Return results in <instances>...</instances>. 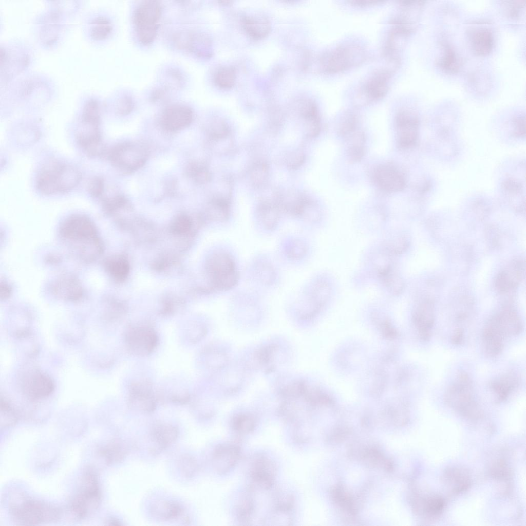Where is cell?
<instances>
[{"label": "cell", "instance_id": "30bf717a", "mask_svg": "<svg viewBox=\"0 0 526 526\" xmlns=\"http://www.w3.org/2000/svg\"><path fill=\"white\" fill-rule=\"evenodd\" d=\"M107 155L115 167L124 173H130L145 164L148 157V152L141 144L125 142L114 147Z\"/></svg>", "mask_w": 526, "mask_h": 526}, {"label": "cell", "instance_id": "603a6c76", "mask_svg": "<svg viewBox=\"0 0 526 526\" xmlns=\"http://www.w3.org/2000/svg\"><path fill=\"white\" fill-rule=\"evenodd\" d=\"M178 430L170 424H158L155 425L150 433V439L154 446L151 451L158 454L170 446L177 439Z\"/></svg>", "mask_w": 526, "mask_h": 526}, {"label": "cell", "instance_id": "b9f144b4", "mask_svg": "<svg viewBox=\"0 0 526 526\" xmlns=\"http://www.w3.org/2000/svg\"><path fill=\"white\" fill-rule=\"evenodd\" d=\"M444 504V502L442 498L436 496L430 497L425 501V511L429 515H436L442 511Z\"/></svg>", "mask_w": 526, "mask_h": 526}, {"label": "cell", "instance_id": "e0dca14e", "mask_svg": "<svg viewBox=\"0 0 526 526\" xmlns=\"http://www.w3.org/2000/svg\"><path fill=\"white\" fill-rule=\"evenodd\" d=\"M128 405L132 408L144 413H151L155 410L156 399L149 381H136L130 385Z\"/></svg>", "mask_w": 526, "mask_h": 526}, {"label": "cell", "instance_id": "c3c4849f", "mask_svg": "<svg viewBox=\"0 0 526 526\" xmlns=\"http://www.w3.org/2000/svg\"><path fill=\"white\" fill-rule=\"evenodd\" d=\"M524 117L518 116L516 118L515 120V125L516 127L515 129L516 134L517 135H522V134H524Z\"/></svg>", "mask_w": 526, "mask_h": 526}, {"label": "cell", "instance_id": "e575fe53", "mask_svg": "<svg viewBox=\"0 0 526 526\" xmlns=\"http://www.w3.org/2000/svg\"><path fill=\"white\" fill-rule=\"evenodd\" d=\"M250 179L253 185L261 187L265 185L269 177V168L265 162H259L254 164L249 173Z\"/></svg>", "mask_w": 526, "mask_h": 526}, {"label": "cell", "instance_id": "52a82bcc", "mask_svg": "<svg viewBox=\"0 0 526 526\" xmlns=\"http://www.w3.org/2000/svg\"><path fill=\"white\" fill-rule=\"evenodd\" d=\"M114 28L110 16L100 9L90 10L82 19L83 36L87 42L95 47L101 46L110 39Z\"/></svg>", "mask_w": 526, "mask_h": 526}, {"label": "cell", "instance_id": "7bdbcfd3", "mask_svg": "<svg viewBox=\"0 0 526 526\" xmlns=\"http://www.w3.org/2000/svg\"><path fill=\"white\" fill-rule=\"evenodd\" d=\"M524 6V1L506 2L504 5L505 13L508 17L513 19L518 18L520 16Z\"/></svg>", "mask_w": 526, "mask_h": 526}, {"label": "cell", "instance_id": "f6af8a7d", "mask_svg": "<svg viewBox=\"0 0 526 526\" xmlns=\"http://www.w3.org/2000/svg\"><path fill=\"white\" fill-rule=\"evenodd\" d=\"M90 194L95 198L102 197L104 191V183L103 180L99 177H95L91 180L88 186Z\"/></svg>", "mask_w": 526, "mask_h": 526}, {"label": "cell", "instance_id": "ba28073f", "mask_svg": "<svg viewBox=\"0 0 526 526\" xmlns=\"http://www.w3.org/2000/svg\"><path fill=\"white\" fill-rule=\"evenodd\" d=\"M161 14L160 5L155 1H144L136 9L134 21L138 40L142 44L148 45L155 40Z\"/></svg>", "mask_w": 526, "mask_h": 526}, {"label": "cell", "instance_id": "7c38bea8", "mask_svg": "<svg viewBox=\"0 0 526 526\" xmlns=\"http://www.w3.org/2000/svg\"><path fill=\"white\" fill-rule=\"evenodd\" d=\"M62 231L64 237L71 242L83 245L96 242V232L93 223L87 217L76 215L68 218L64 223Z\"/></svg>", "mask_w": 526, "mask_h": 526}, {"label": "cell", "instance_id": "44dd1931", "mask_svg": "<svg viewBox=\"0 0 526 526\" xmlns=\"http://www.w3.org/2000/svg\"><path fill=\"white\" fill-rule=\"evenodd\" d=\"M240 454L239 448L236 444L227 443L218 445L212 454L214 468L218 473L226 474L236 464Z\"/></svg>", "mask_w": 526, "mask_h": 526}, {"label": "cell", "instance_id": "7402d4cb", "mask_svg": "<svg viewBox=\"0 0 526 526\" xmlns=\"http://www.w3.org/2000/svg\"><path fill=\"white\" fill-rule=\"evenodd\" d=\"M282 213L276 201L264 200L256 210L257 222L260 229L265 232L275 230L278 226Z\"/></svg>", "mask_w": 526, "mask_h": 526}, {"label": "cell", "instance_id": "f1b7e54d", "mask_svg": "<svg viewBox=\"0 0 526 526\" xmlns=\"http://www.w3.org/2000/svg\"><path fill=\"white\" fill-rule=\"evenodd\" d=\"M390 73L387 71H381L377 73L367 83L365 91L371 99H379L385 95L388 89V82Z\"/></svg>", "mask_w": 526, "mask_h": 526}, {"label": "cell", "instance_id": "d6986e66", "mask_svg": "<svg viewBox=\"0 0 526 526\" xmlns=\"http://www.w3.org/2000/svg\"><path fill=\"white\" fill-rule=\"evenodd\" d=\"M373 179L381 190L390 193L402 191L405 181L401 173L394 167L383 164L377 166L373 173Z\"/></svg>", "mask_w": 526, "mask_h": 526}, {"label": "cell", "instance_id": "4dcf8cb0", "mask_svg": "<svg viewBox=\"0 0 526 526\" xmlns=\"http://www.w3.org/2000/svg\"><path fill=\"white\" fill-rule=\"evenodd\" d=\"M301 114L306 124V134L310 137H316L319 134L321 125L317 107L312 102H308L303 105Z\"/></svg>", "mask_w": 526, "mask_h": 526}, {"label": "cell", "instance_id": "9a60e30c", "mask_svg": "<svg viewBox=\"0 0 526 526\" xmlns=\"http://www.w3.org/2000/svg\"><path fill=\"white\" fill-rule=\"evenodd\" d=\"M397 143L401 148H408L415 145L418 135L419 121L412 112L400 111L396 117Z\"/></svg>", "mask_w": 526, "mask_h": 526}, {"label": "cell", "instance_id": "ac0fdd59", "mask_svg": "<svg viewBox=\"0 0 526 526\" xmlns=\"http://www.w3.org/2000/svg\"><path fill=\"white\" fill-rule=\"evenodd\" d=\"M249 271L251 280L262 287H272L278 280V271L273 262L266 256L260 255L254 258Z\"/></svg>", "mask_w": 526, "mask_h": 526}, {"label": "cell", "instance_id": "60d3db41", "mask_svg": "<svg viewBox=\"0 0 526 526\" xmlns=\"http://www.w3.org/2000/svg\"><path fill=\"white\" fill-rule=\"evenodd\" d=\"M179 466L186 477H192L197 472L198 466L196 460L188 455L182 456L179 461Z\"/></svg>", "mask_w": 526, "mask_h": 526}, {"label": "cell", "instance_id": "1f68e13d", "mask_svg": "<svg viewBox=\"0 0 526 526\" xmlns=\"http://www.w3.org/2000/svg\"><path fill=\"white\" fill-rule=\"evenodd\" d=\"M126 453L124 444L116 440L110 441L99 450L100 455L108 464L120 462L124 459Z\"/></svg>", "mask_w": 526, "mask_h": 526}, {"label": "cell", "instance_id": "277c9868", "mask_svg": "<svg viewBox=\"0 0 526 526\" xmlns=\"http://www.w3.org/2000/svg\"><path fill=\"white\" fill-rule=\"evenodd\" d=\"M81 179L80 172L74 166L52 161L41 168L37 176L36 186L44 195L64 193L77 186Z\"/></svg>", "mask_w": 526, "mask_h": 526}, {"label": "cell", "instance_id": "5bb4252c", "mask_svg": "<svg viewBox=\"0 0 526 526\" xmlns=\"http://www.w3.org/2000/svg\"><path fill=\"white\" fill-rule=\"evenodd\" d=\"M275 470V464L267 456H255L250 471L251 488L264 491L271 490L274 484Z\"/></svg>", "mask_w": 526, "mask_h": 526}, {"label": "cell", "instance_id": "d590c367", "mask_svg": "<svg viewBox=\"0 0 526 526\" xmlns=\"http://www.w3.org/2000/svg\"><path fill=\"white\" fill-rule=\"evenodd\" d=\"M187 174L198 183L203 184L210 181L211 173L208 167L203 163L193 162L187 168Z\"/></svg>", "mask_w": 526, "mask_h": 526}, {"label": "cell", "instance_id": "83f0119b", "mask_svg": "<svg viewBox=\"0 0 526 526\" xmlns=\"http://www.w3.org/2000/svg\"><path fill=\"white\" fill-rule=\"evenodd\" d=\"M242 25L246 32L255 39L265 37L271 30L270 21L264 16H246L242 18Z\"/></svg>", "mask_w": 526, "mask_h": 526}, {"label": "cell", "instance_id": "d4e9b609", "mask_svg": "<svg viewBox=\"0 0 526 526\" xmlns=\"http://www.w3.org/2000/svg\"><path fill=\"white\" fill-rule=\"evenodd\" d=\"M469 41L473 52L478 55L489 54L493 49L494 36L489 29L479 27L469 33Z\"/></svg>", "mask_w": 526, "mask_h": 526}, {"label": "cell", "instance_id": "681fc988", "mask_svg": "<svg viewBox=\"0 0 526 526\" xmlns=\"http://www.w3.org/2000/svg\"><path fill=\"white\" fill-rule=\"evenodd\" d=\"M190 400V396L187 394H184L181 396H174L172 397V401L177 404H185L187 403Z\"/></svg>", "mask_w": 526, "mask_h": 526}, {"label": "cell", "instance_id": "5b68a950", "mask_svg": "<svg viewBox=\"0 0 526 526\" xmlns=\"http://www.w3.org/2000/svg\"><path fill=\"white\" fill-rule=\"evenodd\" d=\"M10 513L15 522L23 525H36L53 522L60 517V510L45 502L27 499L12 505Z\"/></svg>", "mask_w": 526, "mask_h": 526}, {"label": "cell", "instance_id": "d6a6232c", "mask_svg": "<svg viewBox=\"0 0 526 526\" xmlns=\"http://www.w3.org/2000/svg\"><path fill=\"white\" fill-rule=\"evenodd\" d=\"M209 210L214 218L221 221H226L231 215L230 200L226 197L214 198L209 203Z\"/></svg>", "mask_w": 526, "mask_h": 526}, {"label": "cell", "instance_id": "8fae6325", "mask_svg": "<svg viewBox=\"0 0 526 526\" xmlns=\"http://www.w3.org/2000/svg\"><path fill=\"white\" fill-rule=\"evenodd\" d=\"M125 340L129 352L138 356L150 354L156 348L158 337L154 329L148 326L130 327L125 332Z\"/></svg>", "mask_w": 526, "mask_h": 526}, {"label": "cell", "instance_id": "4316f807", "mask_svg": "<svg viewBox=\"0 0 526 526\" xmlns=\"http://www.w3.org/2000/svg\"><path fill=\"white\" fill-rule=\"evenodd\" d=\"M151 514L161 520L174 519L182 513L181 506L177 502L167 500H160L154 502L150 506Z\"/></svg>", "mask_w": 526, "mask_h": 526}, {"label": "cell", "instance_id": "7dc6e473", "mask_svg": "<svg viewBox=\"0 0 526 526\" xmlns=\"http://www.w3.org/2000/svg\"><path fill=\"white\" fill-rule=\"evenodd\" d=\"M286 159V163L289 168L296 169L304 163L305 155L302 152L297 151L289 154Z\"/></svg>", "mask_w": 526, "mask_h": 526}, {"label": "cell", "instance_id": "484cf974", "mask_svg": "<svg viewBox=\"0 0 526 526\" xmlns=\"http://www.w3.org/2000/svg\"><path fill=\"white\" fill-rule=\"evenodd\" d=\"M286 238L281 245L282 255L289 261L298 262L306 254L307 247L305 242L298 236Z\"/></svg>", "mask_w": 526, "mask_h": 526}, {"label": "cell", "instance_id": "ffe728a7", "mask_svg": "<svg viewBox=\"0 0 526 526\" xmlns=\"http://www.w3.org/2000/svg\"><path fill=\"white\" fill-rule=\"evenodd\" d=\"M193 114L188 106L174 105L167 108L161 117L163 127L167 131L174 132L184 129L192 122Z\"/></svg>", "mask_w": 526, "mask_h": 526}, {"label": "cell", "instance_id": "ee69618b", "mask_svg": "<svg viewBox=\"0 0 526 526\" xmlns=\"http://www.w3.org/2000/svg\"><path fill=\"white\" fill-rule=\"evenodd\" d=\"M356 122L352 115H348L341 121L338 128L339 133L342 136L350 135L356 128Z\"/></svg>", "mask_w": 526, "mask_h": 526}, {"label": "cell", "instance_id": "bcb514c9", "mask_svg": "<svg viewBox=\"0 0 526 526\" xmlns=\"http://www.w3.org/2000/svg\"><path fill=\"white\" fill-rule=\"evenodd\" d=\"M133 102L130 98L127 96H123L116 102V109L117 112L121 115L128 114L133 109Z\"/></svg>", "mask_w": 526, "mask_h": 526}, {"label": "cell", "instance_id": "f907efd6", "mask_svg": "<svg viewBox=\"0 0 526 526\" xmlns=\"http://www.w3.org/2000/svg\"><path fill=\"white\" fill-rule=\"evenodd\" d=\"M107 522L108 523L107 524L108 525H121L122 524V523H120V521H119L118 520L114 519H114L112 518V519H109L108 521Z\"/></svg>", "mask_w": 526, "mask_h": 526}, {"label": "cell", "instance_id": "f546056e", "mask_svg": "<svg viewBox=\"0 0 526 526\" xmlns=\"http://www.w3.org/2000/svg\"><path fill=\"white\" fill-rule=\"evenodd\" d=\"M444 52L437 62V66L444 72L454 74L458 72L461 66L460 57L455 50L446 42L442 44Z\"/></svg>", "mask_w": 526, "mask_h": 526}, {"label": "cell", "instance_id": "cb8c5ba5", "mask_svg": "<svg viewBox=\"0 0 526 526\" xmlns=\"http://www.w3.org/2000/svg\"><path fill=\"white\" fill-rule=\"evenodd\" d=\"M356 48H341L328 54L323 60V67L326 71L335 72L343 70L353 64L354 51Z\"/></svg>", "mask_w": 526, "mask_h": 526}, {"label": "cell", "instance_id": "f35d334b", "mask_svg": "<svg viewBox=\"0 0 526 526\" xmlns=\"http://www.w3.org/2000/svg\"><path fill=\"white\" fill-rule=\"evenodd\" d=\"M17 416L9 403L5 400H1V426L9 427L16 424Z\"/></svg>", "mask_w": 526, "mask_h": 526}, {"label": "cell", "instance_id": "8992f818", "mask_svg": "<svg viewBox=\"0 0 526 526\" xmlns=\"http://www.w3.org/2000/svg\"><path fill=\"white\" fill-rule=\"evenodd\" d=\"M81 485L71 501L70 510L77 517L83 518L97 510L101 496L97 476L92 470L84 472Z\"/></svg>", "mask_w": 526, "mask_h": 526}, {"label": "cell", "instance_id": "4fadbf2b", "mask_svg": "<svg viewBox=\"0 0 526 526\" xmlns=\"http://www.w3.org/2000/svg\"><path fill=\"white\" fill-rule=\"evenodd\" d=\"M80 127L77 135L79 146L90 156L102 155L104 152L100 131L101 121L79 118Z\"/></svg>", "mask_w": 526, "mask_h": 526}, {"label": "cell", "instance_id": "3957f363", "mask_svg": "<svg viewBox=\"0 0 526 526\" xmlns=\"http://www.w3.org/2000/svg\"><path fill=\"white\" fill-rule=\"evenodd\" d=\"M31 45L21 39L0 44V85L10 83L30 72L34 61Z\"/></svg>", "mask_w": 526, "mask_h": 526}, {"label": "cell", "instance_id": "8d00e7d4", "mask_svg": "<svg viewBox=\"0 0 526 526\" xmlns=\"http://www.w3.org/2000/svg\"><path fill=\"white\" fill-rule=\"evenodd\" d=\"M235 79V70L230 67L220 68L217 71L214 77L216 85L222 88H228L233 86Z\"/></svg>", "mask_w": 526, "mask_h": 526}, {"label": "cell", "instance_id": "7a4b0ae2", "mask_svg": "<svg viewBox=\"0 0 526 526\" xmlns=\"http://www.w3.org/2000/svg\"><path fill=\"white\" fill-rule=\"evenodd\" d=\"M45 2V8L33 20L32 32L35 42L41 49L52 51L62 44L72 18L50 1Z\"/></svg>", "mask_w": 526, "mask_h": 526}, {"label": "cell", "instance_id": "2e32d148", "mask_svg": "<svg viewBox=\"0 0 526 526\" xmlns=\"http://www.w3.org/2000/svg\"><path fill=\"white\" fill-rule=\"evenodd\" d=\"M21 386L25 394L33 400L47 397L54 389L52 379L46 373L37 370H30L24 374Z\"/></svg>", "mask_w": 526, "mask_h": 526}, {"label": "cell", "instance_id": "9c48e42d", "mask_svg": "<svg viewBox=\"0 0 526 526\" xmlns=\"http://www.w3.org/2000/svg\"><path fill=\"white\" fill-rule=\"evenodd\" d=\"M210 271L215 286L221 290L229 291L236 286L239 279L236 261L229 250L216 254L210 264Z\"/></svg>", "mask_w": 526, "mask_h": 526}, {"label": "cell", "instance_id": "ab89813d", "mask_svg": "<svg viewBox=\"0 0 526 526\" xmlns=\"http://www.w3.org/2000/svg\"><path fill=\"white\" fill-rule=\"evenodd\" d=\"M208 130L209 137L214 140L227 138L230 133L229 127L227 124L224 121L220 120L213 122Z\"/></svg>", "mask_w": 526, "mask_h": 526}, {"label": "cell", "instance_id": "6da1fadb", "mask_svg": "<svg viewBox=\"0 0 526 526\" xmlns=\"http://www.w3.org/2000/svg\"><path fill=\"white\" fill-rule=\"evenodd\" d=\"M1 98L20 103H44L57 96L52 78L39 72L30 71L13 82L1 85Z\"/></svg>", "mask_w": 526, "mask_h": 526}, {"label": "cell", "instance_id": "836d02e7", "mask_svg": "<svg viewBox=\"0 0 526 526\" xmlns=\"http://www.w3.org/2000/svg\"><path fill=\"white\" fill-rule=\"evenodd\" d=\"M351 135V142L347 149V157L350 162H357L363 158L364 152L365 137L360 132L353 133Z\"/></svg>", "mask_w": 526, "mask_h": 526}, {"label": "cell", "instance_id": "74e56055", "mask_svg": "<svg viewBox=\"0 0 526 526\" xmlns=\"http://www.w3.org/2000/svg\"><path fill=\"white\" fill-rule=\"evenodd\" d=\"M234 429L239 433L247 434L253 431L255 427L254 418L250 415L240 414L233 421Z\"/></svg>", "mask_w": 526, "mask_h": 526}]
</instances>
